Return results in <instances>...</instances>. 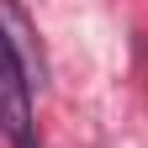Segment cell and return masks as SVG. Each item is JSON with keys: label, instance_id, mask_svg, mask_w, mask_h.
<instances>
[{"label": "cell", "instance_id": "obj_1", "mask_svg": "<svg viewBox=\"0 0 148 148\" xmlns=\"http://www.w3.org/2000/svg\"><path fill=\"white\" fill-rule=\"evenodd\" d=\"M0 127L16 148H32V74L0 32Z\"/></svg>", "mask_w": 148, "mask_h": 148}]
</instances>
